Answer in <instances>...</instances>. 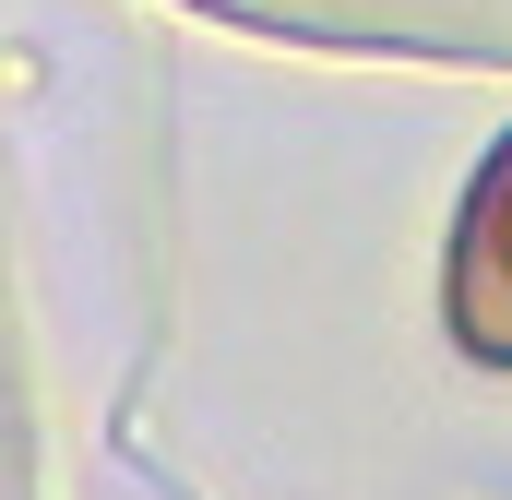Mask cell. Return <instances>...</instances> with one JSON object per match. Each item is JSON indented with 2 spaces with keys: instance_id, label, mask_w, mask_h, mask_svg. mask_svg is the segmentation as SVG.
<instances>
[{
  "instance_id": "cell-1",
  "label": "cell",
  "mask_w": 512,
  "mask_h": 500,
  "mask_svg": "<svg viewBox=\"0 0 512 500\" xmlns=\"http://www.w3.org/2000/svg\"><path fill=\"white\" fill-rule=\"evenodd\" d=\"M441 322L477 370H512V131L501 155L477 167L465 191V227H453V274H441Z\"/></svg>"
}]
</instances>
